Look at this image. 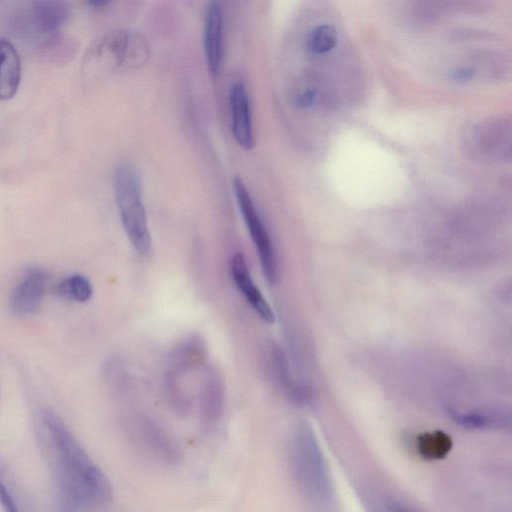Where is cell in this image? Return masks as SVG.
I'll list each match as a JSON object with an SVG mask.
<instances>
[{
	"label": "cell",
	"mask_w": 512,
	"mask_h": 512,
	"mask_svg": "<svg viewBox=\"0 0 512 512\" xmlns=\"http://www.w3.org/2000/svg\"><path fill=\"white\" fill-rule=\"evenodd\" d=\"M47 274L39 267L27 269L17 281L10 295L9 307L17 316L35 314L43 302L47 288Z\"/></svg>",
	"instance_id": "52a82bcc"
},
{
	"label": "cell",
	"mask_w": 512,
	"mask_h": 512,
	"mask_svg": "<svg viewBox=\"0 0 512 512\" xmlns=\"http://www.w3.org/2000/svg\"><path fill=\"white\" fill-rule=\"evenodd\" d=\"M232 187L240 213L255 246L262 272L267 281L275 283L278 278V264L271 237L242 178L235 176Z\"/></svg>",
	"instance_id": "5b68a950"
},
{
	"label": "cell",
	"mask_w": 512,
	"mask_h": 512,
	"mask_svg": "<svg viewBox=\"0 0 512 512\" xmlns=\"http://www.w3.org/2000/svg\"><path fill=\"white\" fill-rule=\"evenodd\" d=\"M469 146L476 154L504 159L510 156V125L503 120L484 122L470 133Z\"/></svg>",
	"instance_id": "9c48e42d"
},
{
	"label": "cell",
	"mask_w": 512,
	"mask_h": 512,
	"mask_svg": "<svg viewBox=\"0 0 512 512\" xmlns=\"http://www.w3.org/2000/svg\"><path fill=\"white\" fill-rule=\"evenodd\" d=\"M149 56V44L141 33L117 29L101 36L87 50L83 72L98 77L133 70L145 65Z\"/></svg>",
	"instance_id": "7a4b0ae2"
},
{
	"label": "cell",
	"mask_w": 512,
	"mask_h": 512,
	"mask_svg": "<svg viewBox=\"0 0 512 512\" xmlns=\"http://www.w3.org/2000/svg\"><path fill=\"white\" fill-rule=\"evenodd\" d=\"M452 419L467 429H498L509 425V420L502 414L485 412H461L450 408Z\"/></svg>",
	"instance_id": "ac0fdd59"
},
{
	"label": "cell",
	"mask_w": 512,
	"mask_h": 512,
	"mask_svg": "<svg viewBox=\"0 0 512 512\" xmlns=\"http://www.w3.org/2000/svg\"><path fill=\"white\" fill-rule=\"evenodd\" d=\"M205 356L204 345L197 337H188L170 355L168 380H174L192 367L200 364Z\"/></svg>",
	"instance_id": "9a60e30c"
},
{
	"label": "cell",
	"mask_w": 512,
	"mask_h": 512,
	"mask_svg": "<svg viewBox=\"0 0 512 512\" xmlns=\"http://www.w3.org/2000/svg\"><path fill=\"white\" fill-rule=\"evenodd\" d=\"M34 430L44 458L73 506L97 510L111 502L109 479L56 413L40 409Z\"/></svg>",
	"instance_id": "6da1fadb"
},
{
	"label": "cell",
	"mask_w": 512,
	"mask_h": 512,
	"mask_svg": "<svg viewBox=\"0 0 512 512\" xmlns=\"http://www.w3.org/2000/svg\"><path fill=\"white\" fill-rule=\"evenodd\" d=\"M224 409V386L217 372L209 371L200 397L201 417L206 424L217 422Z\"/></svg>",
	"instance_id": "2e32d148"
},
{
	"label": "cell",
	"mask_w": 512,
	"mask_h": 512,
	"mask_svg": "<svg viewBox=\"0 0 512 512\" xmlns=\"http://www.w3.org/2000/svg\"><path fill=\"white\" fill-rule=\"evenodd\" d=\"M231 131L235 142L244 150L255 146V136L248 92L242 83L231 87L229 95Z\"/></svg>",
	"instance_id": "8fae6325"
},
{
	"label": "cell",
	"mask_w": 512,
	"mask_h": 512,
	"mask_svg": "<svg viewBox=\"0 0 512 512\" xmlns=\"http://www.w3.org/2000/svg\"><path fill=\"white\" fill-rule=\"evenodd\" d=\"M69 15L70 7L66 2L33 1L24 10L17 24L29 34L52 37L66 24Z\"/></svg>",
	"instance_id": "8992f818"
},
{
	"label": "cell",
	"mask_w": 512,
	"mask_h": 512,
	"mask_svg": "<svg viewBox=\"0 0 512 512\" xmlns=\"http://www.w3.org/2000/svg\"><path fill=\"white\" fill-rule=\"evenodd\" d=\"M231 275L238 290L256 314L264 322L273 323L275 321L274 312L251 277L243 254L236 253L233 255L231 259Z\"/></svg>",
	"instance_id": "7c38bea8"
},
{
	"label": "cell",
	"mask_w": 512,
	"mask_h": 512,
	"mask_svg": "<svg viewBox=\"0 0 512 512\" xmlns=\"http://www.w3.org/2000/svg\"><path fill=\"white\" fill-rule=\"evenodd\" d=\"M109 1L105 0H90L88 4L94 8H103L107 5H109Z\"/></svg>",
	"instance_id": "cb8c5ba5"
},
{
	"label": "cell",
	"mask_w": 512,
	"mask_h": 512,
	"mask_svg": "<svg viewBox=\"0 0 512 512\" xmlns=\"http://www.w3.org/2000/svg\"><path fill=\"white\" fill-rule=\"evenodd\" d=\"M223 33L224 17L221 4L210 1L204 16L203 48L207 69L213 78L218 75L223 60Z\"/></svg>",
	"instance_id": "30bf717a"
},
{
	"label": "cell",
	"mask_w": 512,
	"mask_h": 512,
	"mask_svg": "<svg viewBox=\"0 0 512 512\" xmlns=\"http://www.w3.org/2000/svg\"><path fill=\"white\" fill-rule=\"evenodd\" d=\"M0 505L4 512H25L0 466Z\"/></svg>",
	"instance_id": "7402d4cb"
},
{
	"label": "cell",
	"mask_w": 512,
	"mask_h": 512,
	"mask_svg": "<svg viewBox=\"0 0 512 512\" xmlns=\"http://www.w3.org/2000/svg\"><path fill=\"white\" fill-rule=\"evenodd\" d=\"M21 81V60L15 46L0 39V100L12 99Z\"/></svg>",
	"instance_id": "5bb4252c"
},
{
	"label": "cell",
	"mask_w": 512,
	"mask_h": 512,
	"mask_svg": "<svg viewBox=\"0 0 512 512\" xmlns=\"http://www.w3.org/2000/svg\"><path fill=\"white\" fill-rule=\"evenodd\" d=\"M372 512H423L408 502L391 495H384L373 504Z\"/></svg>",
	"instance_id": "44dd1931"
},
{
	"label": "cell",
	"mask_w": 512,
	"mask_h": 512,
	"mask_svg": "<svg viewBox=\"0 0 512 512\" xmlns=\"http://www.w3.org/2000/svg\"><path fill=\"white\" fill-rule=\"evenodd\" d=\"M59 296L76 302L88 301L93 293L89 279L81 274H73L63 278L56 286Z\"/></svg>",
	"instance_id": "d6986e66"
},
{
	"label": "cell",
	"mask_w": 512,
	"mask_h": 512,
	"mask_svg": "<svg viewBox=\"0 0 512 512\" xmlns=\"http://www.w3.org/2000/svg\"><path fill=\"white\" fill-rule=\"evenodd\" d=\"M337 43V31L328 24L315 26L307 36L306 47L313 54H324L332 50Z\"/></svg>",
	"instance_id": "ffe728a7"
},
{
	"label": "cell",
	"mask_w": 512,
	"mask_h": 512,
	"mask_svg": "<svg viewBox=\"0 0 512 512\" xmlns=\"http://www.w3.org/2000/svg\"><path fill=\"white\" fill-rule=\"evenodd\" d=\"M0 397H1V394H0Z\"/></svg>",
	"instance_id": "d4e9b609"
},
{
	"label": "cell",
	"mask_w": 512,
	"mask_h": 512,
	"mask_svg": "<svg viewBox=\"0 0 512 512\" xmlns=\"http://www.w3.org/2000/svg\"><path fill=\"white\" fill-rule=\"evenodd\" d=\"M134 432L140 445L161 462L177 464L181 461V447L155 421L147 417L139 418L135 422Z\"/></svg>",
	"instance_id": "ba28073f"
},
{
	"label": "cell",
	"mask_w": 512,
	"mask_h": 512,
	"mask_svg": "<svg viewBox=\"0 0 512 512\" xmlns=\"http://www.w3.org/2000/svg\"><path fill=\"white\" fill-rule=\"evenodd\" d=\"M415 447L419 456L425 460H441L453 447L449 434L442 430L423 432L417 435Z\"/></svg>",
	"instance_id": "e0dca14e"
},
{
	"label": "cell",
	"mask_w": 512,
	"mask_h": 512,
	"mask_svg": "<svg viewBox=\"0 0 512 512\" xmlns=\"http://www.w3.org/2000/svg\"><path fill=\"white\" fill-rule=\"evenodd\" d=\"M270 364L275 379L290 401L301 407L310 406L313 402L310 388L293 378L285 353L276 345L270 350Z\"/></svg>",
	"instance_id": "4fadbf2b"
},
{
	"label": "cell",
	"mask_w": 512,
	"mask_h": 512,
	"mask_svg": "<svg viewBox=\"0 0 512 512\" xmlns=\"http://www.w3.org/2000/svg\"><path fill=\"white\" fill-rule=\"evenodd\" d=\"M318 91L314 87H306L298 92L294 102L300 108L312 106L317 99Z\"/></svg>",
	"instance_id": "603a6c76"
},
{
	"label": "cell",
	"mask_w": 512,
	"mask_h": 512,
	"mask_svg": "<svg viewBox=\"0 0 512 512\" xmlns=\"http://www.w3.org/2000/svg\"><path fill=\"white\" fill-rule=\"evenodd\" d=\"M290 463L295 480L315 504H326L332 495V481L317 438L308 424L294 430L289 446Z\"/></svg>",
	"instance_id": "3957f363"
},
{
	"label": "cell",
	"mask_w": 512,
	"mask_h": 512,
	"mask_svg": "<svg viewBox=\"0 0 512 512\" xmlns=\"http://www.w3.org/2000/svg\"><path fill=\"white\" fill-rule=\"evenodd\" d=\"M113 190L120 220L137 253L148 255L152 240L144 204L142 185L136 169L127 162L118 164L113 174Z\"/></svg>",
	"instance_id": "277c9868"
}]
</instances>
